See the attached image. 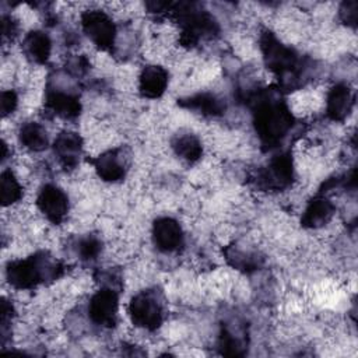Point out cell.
Listing matches in <instances>:
<instances>
[{
  "label": "cell",
  "mask_w": 358,
  "mask_h": 358,
  "mask_svg": "<svg viewBox=\"0 0 358 358\" xmlns=\"http://www.w3.org/2000/svg\"><path fill=\"white\" fill-rule=\"evenodd\" d=\"M294 165L288 154L275 155L267 166L257 173V185L266 190H281L291 185Z\"/></svg>",
  "instance_id": "cell-6"
},
{
  "label": "cell",
  "mask_w": 358,
  "mask_h": 358,
  "mask_svg": "<svg viewBox=\"0 0 358 358\" xmlns=\"http://www.w3.org/2000/svg\"><path fill=\"white\" fill-rule=\"evenodd\" d=\"M101 252V242L95 236H87L78 243V253L84 260L95 259Z\"/></svg>",
  "instance_id": "cell-22"
},
{
  "label": "cell",
  "mask_w": 358,
  "mask_h": 358,
  "mask_svg": "<svg viewBox=\"0 0 358 358\" xmlns=\"http://www.w3.org/2000/svg\"><path fill=\"white\" fill-rule=\"evenodd\" d=\"M340 18L344 24L350 27H355L357 24V3L345 1L340 7Z\"/></svg>",
  "instance_id": "cell-23"
},
{
  "label": "cell",
  "mask_w": 358,
  "mask_h": 358,
  "mask_svg": "<svg viewBox=\"0 0 358 358\" xmlns=\"http://www.w3.org/2000/svg\"><path fill=\"white\" fill-rule=\"evenodd\" d=\"M24 52L35 63H45L50 56L52 42L48 34L42 31H31L24 39Z\"/></svg>",
  "instance_id": "cell-16"
},
{
  "label": "cell",
  "mask_w": 358,
  "mask_h": 358,
  "mask_svg": "<svg viewBox=\"0 0 358 358\" xmlns=\"http://www.w3.org/2000/svg\"><path fill=\"white\" fill-rule=\"evenodd\" d=\"M17 95L14 91H3L1 96H0V108H1V115L7 116L10 113H13V110L17 106Z\"/></svg>",
  "instance_id": "cell-24"
},
{
  "label": "cell",
  "mask_w": 358,
  "mask_h": 358,
  "mask_svg": "<svg viewBox=\"0 0 358 358\" xmlns=\"http://www.w3.org/2000/svg\"><path fill=\"white\" fill-rule=\"evenodd\" d=\"M334 214V204L323 196H317L312 199L301 218V222L306 228H320L326 225Z\"/></svg>",
  "instance_id": "cell-13"
},
{
  "label": "cell",
  "mask_w": 358,
  "mask_h": 358,
  "mask_svg": "<svg viewBox=\"0 0 358 358\" xmlns=\"http://www.w3.org/2000/svg\"><path fill=\"white\" fill-rule=\"evenodd\" d=\"M60 273L59 262L50 260L45 253L10 262L6 268L8 282L18 289H29L45 280H56Z\"/></svg>",
  "instance_id": "cell-2"
},
{
  "label": "cell",
  "mask_w": 358,
  "mask_h": 358,
  "mask_svg": "<svg viewBox=\"0 0 358 358\" xmlns=\"http://www.w3.org/2000/svg\"><path fill=\"white\" fill-rule=\"evenodd\" d=\"M228 260L231 262V264L239 270H245V271H250V270H256L259 267V259L255 255L250 253H245L242 250H231L228 253Z\"/></svg>",
  "instance_id": "cell-21"
},
{
  "label": "cell",
  "mask_w": 358,
  "mask_h": 358,
  "mask_svg": "<svg viewBox=\"0 0 358 358\" xmlns=\"http://www.w3.org/2000/svg\"><path fill=\"white\" fill-rule=\"evenodd\" d=\"M46 106L57 116L73 119L78 116L81 105L77 96L59 90H49L46 94Z\"/></svg>",
  "instance_id": "cell-15"
},
{
  "label": "cell",
  "mask_w": 358,
  "mask_h": 358,
  "mask_svg": "<svg viewBox=\"0 0 358 358\" xmlns=\"http://www.w3.org/2000/svg\"><path fill=\"white\" fill-rule=\"evenodd\" d=\"M22 189L11 171H4L0 179V197L3 206H11L21 199Z\"/></svg>",
  "instance_id": "cell-20"
},
{
  "label": "cell",
  "mask_w": 358,
  "mask_h": 358,
  "mask_svg": "<svg viewBox=\"0 0 358 358\" xmlns=\"http://www.w3.org/2000/svg\"><path fill=\"white\" fill-rule=\"evenodd\" d=\"M294 117L288 108L275 99L256 101L255 127L263 145L275 147L288 133Z\"/></svg>",
  "instance_id": "cell-1"
},
{
  "label": "cell",
  "mask_w": 358,
  "mask_h": 358,
  "mask_svg": "<svg viewBox=\"0 0 358 358\" xmlns=\"http://www.w3.org/2000/svg\"><path fill=\"white\" fill-rule=\"evenodd\" d=\"M36 206L49 221L59 224L67 215L69 199L67 194L57 186L46 185L36 197Z\"/></svg>",
  "instance_id": "cell-8"
},
{
  "label": "cell",
  "mask_w": 358,
  "mask_h": 358,
  "mask_svg": "<svg viewBox=\"0 0 358 358\" xmlns=\"http://www.w3.org/2000/svg\"><path fill=\"white\" fill-rule=\"evenodd\" d=\"M83 151V141L77 133L63 131L53 141V152L64 168H74Z\"/></svg>",
  "instance_id": "cell-11"
},
{
  "label": "cell",
  "mask_w": 358,
  "mask_h": 358,
  "mask_svg": "<svg viewBox=\"0 0 358 358\" xmlns=\"http://www.w3.org/2000/svg\"><path fill=\"white\" fill-rule=\"evenodd\" d=\"M172 147H173L176 155H179L182 159H185L187 162L197 161L203 154V147H201L200 140L192 134L178 136L173 140Z\"/></svg>",
  "instance_id": "cell-19"
},
{
  "label": "cell",
  "mask_w": 358,
  "mask_h": 358,
  "mask_svg": "<svg viewBox=\"0 0 358 358\" xmlns=\"http://www.w3.org/2000/svg\"><path fill=\"white\" fill-rule=\"evenodd\" d=\"M117 294L112 288H102L92 295L88 305V315L95 324L112 327L117 319Z\"/></svg>",
  "instance_id": "cell-7"
},
{
  "label": "cell",
  "mask_w": 358,
  "mask_h": 358,
  "mask_svg": "<svg viewBox=\"0 0 358 358\" xmlns=\"http://www.w3.org/2000/svg\"><path fill=\"white\" fill-rule=\"evenodd\" d=\"M21 144L31 151H42L48 145V134L43 126L36 122H27L18 133Z\"/></svg>",
  "instance_id": "cell-18"
},
{
  "label": "cell",
  "mask_w": 358,
  "mask_h": 358,
  "mask_svg": "<svg viewBox=\"0 0 358 358\" xmlns=\"http://www.w3.org/2000/svg\"><path fill=\"white\" fill-rule=\"evenodd\" d=\"M98 176L106 182H117L124 176L126 168L119 150H109L94 159Z\"/></svg>",
  "instance_id": "cell-14"
},
{
  "label": "cell",
  "mask_w": 358,
  "mask_h": 358,
  "mask_svg": "<svg viewBox=\"0 0 358 358\" xmlns=\"http://www.w3.org/2000/svg\"><path fill=\"white\" fill-rule=\"evenodd\" d=\"M129 315L131 322L145 330H155L164 319L162 305L151 292H140L130 301Z\"/></svg>",
  "instance_id": "cell-4"
},
{
  "label": "cell",
  "mask_w": 358,
  "mask_h": 358,
  "mask_svg": "<svg viewBox=\"0 0 358 358\" xmlns=\"http://www.w3.org/2000/svg\"><path fill=\"white\" fill-rule=\"evenodd\" d=\"M182 105L186 108L199 110L204 116H220L225 109L222 99H220L217 95L208 94V92L193 95V96L185 99L182 102Z\"/></svg>",
  "instance_id": "cell-17"
},
{
  "label": "cell",
  "mask_w": 358,
  "mask_h": 358,
  "mask_svg": "<svg viewBox=\"0 0 358 358\" xmlns=\"http://www.w3.org/2000/svg\"><path fill=\"white\" fill-rule=\"evenodd\" d=\"M152 239L161 252L171 253L182 246L183 231L176 220L161 217L152 225Z\"/></svg>",
  "instance_id": "cell-9"
},
{
  "label": "cell",
  "mask_w": 358,
  "mask_h": 358,
  "mask_svg": "<svg viewBox=\"0 0 358 358\" xmlns=\"http://www.w3.org/2000/svg\"><path fill=\"white\" fill-rule=\"evenodd\" d=\"M260 49L266 66L278 76L294 74L298 67V55L289 46L281 43L274 34L263 32L260 38Z\"/></svg>",
  "instance_id": "cell-3"
},
{
  "label": "cell",
  "mask_w": 358,
  "mask_h": 358,
  "mask_svg": "<svg viewBox=\"0 0 358 358\" xmlns=\"http://www.w3.org/2000/svg\"><path fill=\"white\" fill-rule=\"evenodd\" d=\"M168 85V73L164 67L151 64L143 69L138 78V90L147 98L161 96Z\"/></svg>",
  "instance_id": "cell-12"
},
{
  "label": "cell",
  "mask_w": 358,
  "mask_h": 358,
  "mask_svg": "<svg viewBox=\"0 0 358 358\" xmlns=\"http://www.w3.org/2000/svg\"><path fill=\"white\" fill-rule=\"evenodd\" d=\"M85 35L101 49H109L115 43L116 28L110 17L101 10H88L81 15Z\"/></svg>",
  "instance_id": "cell-5"
},
{
  "label": "cell",
  "mask_w": 358,
  "mask_h": 358,
  "mask_svg": "<svg viewBox=\"0 0 358 358\" xmlns=\"http://www.w3.org/2000/svg\"><path fill=\"white\" fill-rule=\"evenodd\" d=\"M354 106V92L347 84H336L327 94L326 112L331 120H344Z\"/></svg>",
  "instance_id": "cell-10"
}]
</instances>
